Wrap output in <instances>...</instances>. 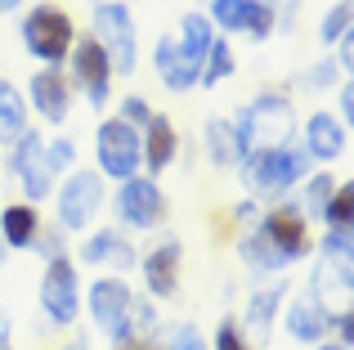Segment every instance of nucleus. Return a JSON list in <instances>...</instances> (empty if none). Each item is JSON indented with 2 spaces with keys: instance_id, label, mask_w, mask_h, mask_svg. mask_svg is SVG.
<instances>
[{
  "instance_id": "29",
  "label": "nucleus",
  "mask_w": 354,
  "mask_h": 350,
  "mask_svg": "<svg viewBox=\"0 0 354 350\" xmlns=\"http://www.w3.org/2000/svg\"><path fill=\"white\" fill-rule=\"evenodd\" d=\"M319 216L328 220L332 229H350V216H354V184H350V180L332 189V198L323 202V211H319Z\"/></svg>"
},
{
  "instance_id": "45",
  "label": "nucleus",
  "mask_w": 354,
  "mask_h": 350,
  "mask_svg": "<svg viewBox=\"0 0 354 350\" xmlns=\"http://www.w3.org/2000/svg\"><path fill=\"white\" fill-rule=\"evenodd\" d=\"M113 350H130V346H113Z\"/></svg>"
},
{
  "instance_id": "20",
  "label": "nucleus",
  "mask_w": 354,
  "mask_h": 350,
  "mask_svg": "<svg viewBox=\"0 0 354 350\" xmlns=\"http://www.w3.org/2000/svg\"><path fill=\"white\" fill-rule=\"evenodd\" d=\"M81 261L86 265H117V270H130V265H135V252H130V243L117 234V229H99V234H90L86 243H81Z\"/></svg>"
},
{
  "instance_id": "9",
  "label": "nucleus",
  "mask_w": 354,
  "mask_h": 350,
  "mask_svg": "<svg viewBox=\"0 0 354 350\" xmlns=\"http://www.w3.org/2000/svg\"><path fill=\"white\" fill-rule=\"evenodd\" d=\"M104 207V175L77 171L59 189V225L63 229H90V220Z\"/></svg>"
},
{
  "instance_id": "11",
  "label": "nucleus",
  "mask_w": 354,
  "mask_h": 350,
  "mask_svg": "<svg viewBox=\"0 0 354 350\" xmlns=\"http://www.w3.org/2000/svg\"><path fill=\"white\" fill-rule=\"evenodd\" d=\"M117 216H121V225H130V229H153L157 220L166 216L162 189H157L153 180H144V175L121 180V189H117Z\"/></svg>"
},
{
  "instance_id": "46",
  "label": "nucleus",
  "mask_w": 354,
  "mask_h": 350,
  "mask_svg": "<svg viewBox=\"0 0 354 350\" xmlns=\"http://www.w3.org/2000/svg\"><path fill=\"white\" fill-rule=\"evenodd\" d=\"M265 5H269V0H265Z\"/></svg>"
},
{
  "instance_id": "44",
  "label": "nucleus",
  "mask_w": 354,
  "mask_h": 350,
  "mask_svg": "<svg viewBox=\"0 0 354 350\" xmlns=\"http://www.w3.org/2000/svg\"><path fill=\"white\" fill-rule=\"evenodd\" d=\"M144 350H162V342H157V346H144Z\"/></svg>"
},
{
  "instance_id": "31",
  "label": "nucleus",
  "mask_w": 354,
  "mask_h": 350,
  "mask_svg": "<svg viewBox=\"0 0 354 350\" xmlns=\"http://www.w3.org/2000/svg\"><path fill=\"white\" fill-rule=\"evenodd\" d=\"M162 350H207V342H202V333L193 324H180L162 337Z\"/></svg>"
},
{
  "instance_id": "21",
  "label": "nucleus",
  "mask_w": 354,
  "mask_h": 350,
  "mask_svg": "<svg viewBox=\"0 0 354 350\" xmlns=\"http://www.w3.org/2000/svg\"><path fill=\"white\" fill-rule=\"evenodd\" d=\"M332 319L337 315H328L314 297H296L292 310H287V333H292L296 342H323V333L332 328Z\"/></svg>"
},
{
  "instance_id": "32",
  "label": "nucleus",
  "mask_w": 354,
  "mask_h": 350,
  "mask_svg": "<svg viewBox=\"0 0 354 350\" xmlns=\"http://www.w3.org/2000/svg\"><path fill=\"white\" fill-rule=\"evenodd\" d=\"M332 189H337V180H332V175H314V180H310V189H305V207H310L314 216H319V211H323V202L332 198Z\"/></svg>"
},
{
  "instance_id": "38",
  "label": "nucleus",
  "mask_w": 354,
  "mask_h": 350,
  "mask_svg": "<svg viewBox=\"0 0 354 350\" xmlns=\"http://www.w3.org/2000/svg\"><path fill=\"white\" fill-rule=\"evenodd\" d=\"M341 117H346V122L354 117V86H350V81L341 86Z\"/></svg>"
},
{
  "instance_id": "16",
  "label": "nucleus",
  "mask_w": 354,
  "mask_h": 350,
  "mask_svg": "<svg viewBox=\"0 0 354 350\" xmlns=\"http://www.w3.org/2000/svg\"><path fill=\"white\" fill-rule=\"evenodd\" d=\"M144 283L153 297L171 301L175 292H180V243L175 238H166L162 247H153V252L144 256Z\"/></svg>"
},
{
  "instance_id": "37",
  "label": "nucleus",
  "mask_w": 354,
  "mask_h": 350,
  "mask_svg": "<svg viewBox=\"0 0 354 350\" xmlns=\"http://www.w3.org/2000/svg\"><path fill=\"white\" fill-rule=\"evenodd\" d=\"M332 77H337V63H319V68H314L310 72V77H301V86H323V81H332Z\"/></svg>"
},
{
  "instance_id": "8",
  "label": "nucleus",
  "mask_w": 354,
  "mask_h": 350,
  "mask_svg": "<svg viewBox=\"0 0 354 350\" xmlns=\"http://www.w3.org/2000/svg\"><path fill=\"white\" fill-rule=\"evenodd\" d=\"M9 167H14V180L23 184L27 202H41V198L54 193V167H50V158H45V140L41 135H32V131L18 135Z\"/></svg>"
},
{
  "instance_id": "12",
  "label": "nucleus",
  "mask_w": 354,
  "mask_h": 350,
  "mask_svg": "<svg viewBox=\"0 0 354 350\" xmlns=\"http://www.w3.org/2000/svg\"><path fill=\"white\" fill-rule=\"evenodd\" d=\"M211 27L247 32L256 41H265L274 32V5H265V0H211Z\"/></svg>"
},
{
  "instance_id": "23",
  "label": "nucleus",
  "mask_w": 354,
  "mask_h": 350,
  "mask_svg": "<svg viewBox=\"0 0 354 350\" xmlns=\"http://www.w3.org/2000/svg\"><path fill=\"white\" fill-rule=\"evenodd\" d=\"M283 297H287V283H269V288H260L256 297H251V306H247V328H251L256 337H269V328H274V319H278Z\"/></svg>"
},
{
  "instance_id": "14",
  "label": "nucleus",
  "mask_w": 354,
  "mask_h": 350,
  "mask_svg": "<svg viewBox=\"0 0 354 350\" xmlns=\"http://www.w3.org/2000/svg\"><path fill=\"white\" fill-rule=\"evenodd\" d=\"M153 63H157V77H162L166 90H193L202 77V59H193L175 36H162L153 50Z\"/></svg>"
},
{
  "instance_id": "35",
  "label": "nucleus",
  "mask_w": 354,
  "mask_h": 350,
  "mask_svg": "<svg viewBox=\"0 0 354 350\" xmlns=\"http://www.w3.org/2000/svg\"><path fill=\"white\" fill-rule=\"evenodd\" d=\"M45 158H50L54 175H59L63 167H72V158H77V149H72V140H54V144H45Z\"/></svg>"
},
{
  "instance_id": "2",
  "label": "nucleus",
  "mask_w": 354,
  "mask_h": 350,
  "mask_svg": "<svg viewBox=\"0 0 354 350\" xmlns=\"http://www.w3.org/2000/svg\"><path fill=\"white\" fill-rule=\"evenodd\" d=\"M238 167H242V184H247L251 193L278 198V193H287L292 184H301L305 175H310V153L292 149V144H283V149H256V153H247Z\"/></svg>"
},
{
  "instance_id": "5",
  "label": "nucleus",
  "mask_w": 354,
  "mask_h": 350,
  "mask_svg": "<svg viewBox=\"0 0 354 350\" xmlns=\"http://www.w3.org/2000/svg\"><path fill=\"white\" fill-rule=\"evenodd\" d=\"M95 41L104 45L113 72H135L139 68V45H135V18L126 5H95Z\"/></svg>"
},
{
  "instance_id": "39",
  "label": "nucleus",
  "mask_w": 354,
  "mask_h": 350,
  "mask_svg": "<svg viewBox=\"0 0 354 350\" xmlns=\"http://www.w3.org/2000/svg\"><path fill=\"white\" fill-rule=\"evenodd\" d=\"M5 346H9V319L0 315V350H5Z\"/></svg>"
},
{
  "instance_id": "43",
  "label": "nucleus",
  "mask_w": 354,
  "mask_h": 350,
  "mask_svg": "<svg viewBox=\"0 0 354 350\" xmlns=\"http://www.w3.org/2000/svg\"><path fill=\"white\" fill-rule=\"evenodd\" d=\"M0 261H5V238H0Z\"/></svg>"
},
{
  "instance_id": "34",
  "label": "nucleus",
  "mask_w": 354,
  "mask_h": 350,
  "mask_svg": "<svg viewBox=\"0 0 354 350\" xmlns=\"http://www.w3.org/2000/svg\"><path fill=\"white\" fill-rule=\"evenodd\" d=\"M216 350H251V346H247V337H242V328L234 324V319H225V324H220V333H216Z\"/></svg>"
},
{
  "instance_id": "19",
  "label": "nucleus",
  "mask_w": 354,
  "mask_h": 350,
  "mask_svg": "<svg viewBox=\"0 0 354 350\" xmlns=\"http://www.w3.org/2000/svg\"><path fill=\"white\" fill-rule=\"evenodd\" d=\"M305 153H310V158H323V162L341 158V153H346V126L332 113H314L310 122H305Z\"/></svg>"
},
{
  "instance_id": "1",
  "label": "nucleus",
  "mask_w": 354,
  "mask_h": 350,
  "mask_svg": "<svg viewBox=\"0 0 354 350\" xmlns=\"http://www.w3.org/2000/svg\"><path fill=\"white\" fill-rule=\"evenodd\" d=\"M234 131H238L242 153L283 149V144L296 135V113H292V104H287L283 95H260L234 117Z\"/></svg>"
},
{
  "instance_id": "13",
  "label": "nucleus",
  "mask_w": 354,
  "mask_h": 350,
  "mask_svg": "<svg viewBox=\"0 0 354 350\" xmlns=\"http://www.w3.org/2000/svg\"><path fill=\"white\" fill-rule=\"evenodd\" d=\"M260 234L287 256V261H301L310 252V229H305V211L301 207H274L260 220Z\"/></svg>"
},
{
  "instance_id": "18",
  "label": "nucleus",
  "mask_w": 354,
  "mask_h": 350,
  "mask_svg": "<svg viewBox=\"0 0 354 350\" xmlns=\"http://www.w3.org/2000/svg\"><path fill=\"white\" fill-rule=\"evenodd\" d=\"M144 167L153 171V175H162L166 167L175 162V153H180V140H175V126L166 122V117H148V126H144Z\"/></svg>"
},
{
  "instance_id": "15",
  "label": "nucleus",
  "mask_w": 354,
  "mask_h": 350,
  "mask_svg": "<svg viewBox=\"0 0 354 350\" xmlns=\"http://www.w3.org/2000/svg\"><path fill=\"white\" fill-rule=\"evenodd\" d=\"M314 301L328 315H341V306L350 301V256H323L314 270Z\"/></svg>"
},
{
  "instance_id": "33",
  "label": "nucleus",
  "mask_w": 354,
  "mask_h": 350,
  "mask_svg": "<svg viewBox=\"0 0 354 350\" xmlns=\"http://www.w3.org/2000/svg\"><path fill=\"white\" fill-rule=\"evenodd\" d=\"M148 117H153V108H148V99L130 95L126 104H121V122H130L135 131H139V126H148Z\"/></svg>"
},
{
  "instance_id": "17",
  "label": "nucleus",
  "mask_w": 354,
  "mask_h": 350,
  "mask_svg": "<svg viewBox=\"0 0 354 350\" xmlns=\"http://www.w3.org/2000/svg\"><path fill=\"white\" fill-rule=\"evenodd\" d=\"M32 104H36V113L45 117V122H68V108H72V86H68V77H63L59 68H45V72H36L32 77Z\"/></svg>"
},
{
  "instance_id": "3",
  "label": "nucleus",
  "mask_w": 354,
  "mask_h": 350,
  "mask_svg": "<svg viewBox=\"0 0 354 350\" xmlns=\"http://www.w3.org/2000/svg\"><path fill=\"white\" fill-rule=\"evenodd\" d=\"M72 41H77V32H72V18L63 14V9H54V5L27 9V18H23V45L41 63L59 68V63L72 54Z\"/></svg>"
},
{
  "instance_id": "41",
  "label": "nucleus",
  "mask_w": 354,
  "mask_h": 350,
  "mask_svg": "<svg viewBox=\"0 0 354 350\" xmlns=\"http://www.w3.org/2000/svg\"><path fill=\"white\" fill-rule=\"evenodd\" d=\"M63 350H90L86 342H72V346H63Z\"/></svg>"
},
{
  "instance_id": "26",
  "label": "nucleus",
  "mask_w": 354,
  "mask_h": 350,
  "mask_svg": "<svg viewBox=\"0 0 354 350\" xmlns=\"http://www.w3.org/2000/svg\"><path fill=\"white\" fill-rule=\"evenodd\" d=\"M175 41H180L184 50L193 54V59H207L211 41H216V27H211L207 14H184V18H180V36H175Z\"/></svg>"
},
{
  "instance_id": "4",
  "label": "nucleus",
  "mask_w": 354,
  "mask_h": 350,
  "mask_svg": "<svg viewBox=\"0 0 354 350\" xmlns=\"http://www.w3.org/2000/svg\"><path fill=\"white\" fill-rule=\"evenodd\" d=\"M95 153H99V171L117 184L135 180L139 167H144V140H139V131L130 122H121V117H108V122L99 126Z\"/></svg>"
},
{
  "instance_id": "42",
  "label": "nucleus",
  "mask_w": 354,
  "mask_h": 350,
  "mask_svg": "<svg viewBox=\"0 0 354 350\" xmlns=\"http://www.w3.org/2000/svg\"><path fill=\"white\" fill-rule=\"evenodd\" d=\"M319 350H350V346H319Z\"/></svg>"
},
{
  "instance_id": "7",
  "label": "nucleus",
  "mask_w": 354,
  "mask_h": 350,
  "mask_svg": "<svg viewBox=\"0 0 354 350\" xmlns=\"http://www.w3.org/2000/svg\"><path fill=\"white\" fill-rule=\"evenodd\" d=\"M130 301H135V297H130V288L121 279H99L95 288H90V315H95V324L104 328L117 346H130V337H135Z\"/></svg>"
},
{
  "instance_id": "28",
  "label": "nucleus",
  "mask_w": 354,
  "mask_h": 350,
  "mask_svg": "<svg viewBox=\"0 0 354 350\" xmlns=\"http://www.w3.org/2000/svg\"><path fill=\"white\" fill-rule=\"evenodd\" d=\"M225 77H234V50H229V41H211V50H207V59H202V77H198V86H220Z\"/></svg>"
},
{
  "instance_id": "36",
  "label": "nucleus",
  "mask_w": 354,
  "mask_h": 350,
  "mask_svg": "<svg viewBox=\"0 0 354 350\" xmlns=\"http://www.w3.org/2000/svg\"><path fill=\"white\" fill-rule=\"evenodd\" d=\"M323 252H328V256H350V229H328Z\"/></svg>"
},
{
  "instance_id": "22",
  "label": "nucleus",
  "mask_w": 354,
  "mask_h": 350,
  "mask_svg": "<svg viewBox=\"0 0 354 350\" xmlns=\"http://www.w3.org/2000/svg\"><path fill=\"white\" fill-rule=\"evenodd\" d=\"M36 229H41L36 202H14V207L0 211V238H5V247H32Z\"/></svg>"
},
{
  "instance_id": "40",
  "label": "nucleus",
  "mask_w": 354,
  "mask_h": 350,
  "mask_svg": "<svg viewBox=\"0 0 354 350\" xmlns=\"http://www.w3.org/2000/svg\"><path fill=\"white\" fill-rule=\"evenodd\" d=\"M23 0H0V14H9V9H18Z\"/></svg>"
},
{
  "instance_id": "27",
  "label": "nucleus",
  "mask_w": 354,
  "mask_h": 350,
  "mask_svg": "<svg viewBox=\"0 0 354 350\" xmlns=\"http://www.w3.org/2000/svg\"><path fill=\"white\" fill-rule=\"evenodd\" d=\"M238 252H242V261H247V265H256V270H283V265H292V261H287V256L278 252L274 243H269L265 234H260V229H256L251 238H242V247H238Z\"/></svg>"
},
{
  "instance_id": "25",
  "label": "nucleus",
  "mask_w": 354,
  "mask_h": 350,
  "mask_svg": "<svg viewBox=\"0 0 354 350\" xmlns=\"http://www.w3.org/2000/svg\"><path fill=\"white\" fill-rule=\"evenodd\" d=\"M23 131H27V104H23V95H18V86L0 81V140L14 144Z\"/></svg>"
},
{
  "instance_id": "6",
  "label": "nucleus",
  "mask_w": 354,
  "mask_h": 350,
  "mask_svg": "<svg viewBox=\"0 0 354 350\" xmlns=\"http://www.w3.org/2000/svg\"><path fill=\"white\" fill-rule=\"evenodd\" d=\"M41 310L50 324H72L81 315V288H77V265L54 252L41 279Z\"/></svg>"
},
{
  "instance_id": "30",
  "label": "nucleus",
  "mask_w": 354,
  "mask_h": 350,
  "mask_svg": "<svg viewBox=\"0 0 354 350\" xmlns=\"http://www.w3.org/2000/svg\"><path fill=\"white\" fill-rule=\"evenodd\" d=\"M350 18H354V5L350 0H337V5L328 9V18H323V45H337V41H346L350 36Z\"/></svg>"
},
{
  "instance_id": "10",
  "label": "nucleus",
  "mask_w": 354,
  "mask_h": 350,
  "mask_svg": "<svg viewBox=\"0 0 354 350\" xmlns=\"http://www.w3.org/2000/svg\"><path fill=\"white\" fill-rule=\"evenodd\" d=\"M72 81H77L81 90H86L90 108H104L108 104V86H113V63H108L104 45L95 41V36H86V41H72Z\"/></svg>"
},
{
  "instance_id": "24",
  "label": "nucleus",
  "mask_w": 354,
  "mask_h": 350,
  "mask_svg": "<svg viewBox=\"0 0 354 350\" xmlns=\"http://www.w3.org/2000/svg\"><path fill=\"white\" fill-rule=\"evenodd\" d=\"M207 153H211V162H216V167H238V162L247 158V153H242V144H238L234 122H225V117L207 122Z\"/></svg>"
}]
</instances>
